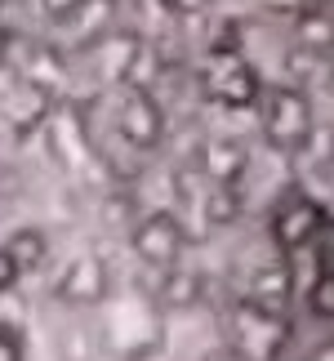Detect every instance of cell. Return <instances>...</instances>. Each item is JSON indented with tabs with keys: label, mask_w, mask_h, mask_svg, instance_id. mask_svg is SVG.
Instances as JSON below:
<instances>
[{
	"label": "cell",
	"mask_w": 334,
	"mask_h": 361,
	"mask_svg": "<svg viewBox=\"0 0 334 361\" xmlns=\"http://www.w3.org/2000/svg\"><path fill=\"white\" fill-rule=\"evenodd\" d=\"M111 125H116L120 143L130 152H156L165 143V130H170V121H165V107L161 99L151 94L147 85H120L116 94V107H111Z\"/></svg>",
	"instance_id": "obj_4"
},
{
	"label": "cell",
	"mask_w": 334,
	"mask_h": 361,
	"mask_svg": "<svg viewBox=\"0 0 334 361\" xmlns=\"http://www.w3.org/2000/svg\"><path fill=\"white\" fill-rule=\"evenodd\" d=\"M32 5H36V13H40L45 23L67 27V23H72L80 9H85V0H32Z\"/></svg>",
	"instance_id": "obj_14"
},
{
	"label": "cell",
	"mask_w": 334,
	"mask_h": 361,
	"mask_svg": "<svg viewBox=\"0 0 334 361\" xmlns=\"http://www.w3.org/2000/svg\"><path fill=\"white\" fill-rule=\"evenodd\" d=\"M0 245H5L9 263L18 268V276H27L32 268H40V263H45V255H49V237H45L40 228H18V232H9Z\"/></svg>",
	"instance_id": "obj_13"
},
{
	"label": "cell",
	"mask_w": 334,
	"mask_h": 361,
	"mask_svg": "<svg viewBox=\"0 0 334 361\" xmlns=\"http://www.w3.org/2000/svg\"><path fill=\"white\" fill-rule=\"evenodd\" d=\"M205 94L223 107H259L263 90L254 76V63L241 49H214L205 67Z\"/></svg>",
	"instance_id": "obj_6"
},
{
	"label": "cell",
	"mask_w": 334,
	"mask_h": 361,
	"mask_svg": "<svg viewBox=\"0 0 334 361\" xmlns=\"http://www.w3.org/2000/svg\"><path fill=\"white\" fill-rule=\"evenodd\" d=\"M290 32H295V45L316 54V59L334 54V13L326 5H303L295 13V23H290Z\"/></svg>",
	"instance_id": "obj_11"
},
{
	"label": "cell",
	"mask_w": 334,
	"mask_h": 361,
	"mask_svg": "<svg viewBox=\"0 0 334 361\" xmlns=\"http://www.w3.org/2000/svg\"><path fill=\"white\" fill-rule=\"evenodd\" d=\"M192 245V232L178 210H143L130 228V250L138 263H147L151 272H165L174 263H183V250Z\"/></svg>",
	"instance_id": "obj_5"
},
{
	"label": "cell",
	"mask_w": 334,
	"mask_h": 361,
	"mask_svg": "<svg viewBox=\"0 0 334 361\" xmlns=\"http://www.w3.org/2000/svg\"><path fill=\"white\" fill-rule=\"evenodd\" d=\"M228 348L236 361H281L290 348V312L241 299L228 317Z\"/></svg>",
	"instance_id": "obj_3"
},
{
	"label": "cell",
	"mask_w": 334,
	"mask_h": 361,
	"mask_svg": "<svg viewBox=\"0 0 334 361\" xmlns=\"http://www.w3.org/2000/svg\"><path fill=\"white\" fill-rule=\"evenodd\" d=\"M249 147L241 143V138H205L201 152H197V170L205 183L214 188H236L241 183V174L249 170Z\"/></svg>",
	"instance_id": "obj_8"
},
{
	"label": "cell",
	"mask_w": 334,
	"mask_h": 361,
	"mask_svg": "<svg viewBox=\"0 0 334 361\" xmlns=\"http://www.w3.org/2000/svg\"><path fill=\"white\" fill-rule=\"evenodd\" d=\"M303 361H334V330H330V335H326L321 343H316V348H312L308 357H303Z\"/></svg>",
	"instance_id": "obj_16"
},
{
	"label": "cell",
	"mask_w": 334,
	"mask_h": 361,
	"mask_svg": "<svg viewBox=\"0 0 334 361\" xmlns=\"http://www.w3.org/2000/svg\"><path fill=\"white\" fill-rule=\"evenodd\" d=\"M107 295H111V268L94 250L76 255L58 276V299L72 308H99V303H107Z\"/></svg>",
	"instance_id": "obj_7"
},
{
	"label": "cell",
	"mask_w": 334,
	"mask_h": 361,
	"mask_svg": "<svg viewBox=\"0 0 334 361\" xmlns=\"http://www.w3.org/2000/svg\"><path fill=\"white\" fill-rule=\"evenodd\" d=\"M330 85H334V63H330Z\"/></svg>",
	"instance_id": "obj_17"
},
{
	"label": "cell",
	"mask_w": 334,
	"mask_h": 361,
	"mask_svg": "<svg viewBox=\"0 0 334 361\" xmlns=\"http://www.w3.org/2000/svg\"><path fill=\"white\" fill-rule=\"evenodd\" d=\"M326 232H330V205L321 197H312L303 183H290L276 192L268 210V241L281 259L312 255Z\"/></svg>",
	"instance_id": "obj_1"
},
{
	"label": "cell",
	"mask_w": 334,
	"mask_h": 361,
	"mask_svg": "<svg viewBox=\"0 0 334 361\" xmlns=\"http://www.w3.org/2000/svg\"><path fill=\"white\" fill-rule=\"evenodd\" d=\"M241 299L259 303V308H272V312H290L295 308V268H290V259L276 255L272 263L254 268V276H249Z\"/></svg>",
	"instance_id": "obj_9"
},
{
	"label": "cell",
	"mask_w": 334,
	"mask_h": 361,
	"mask_svg": "<svg viewBox=\"0 0 334 361\" xmlns=\"http://www.w3.org/2000/svg\"><path fill=\"white\" fill-rule=\"evenodd\" d=\"M312 255H316V272H312V281L303 286V312H308L316 326L334 330V250L321 237Z\"/></svg>",
	"instance_id": "obj_10"
},
{
	"label": "cell",
	"mask_w": 334,
	"mask_h": 361,
	"mask_svg": "<svg viewBox=\"0 0 334 361\" xmlns=\"http://www.w3.org/2000/svg\"><path fill=\"white\" fill-rule=\"evenodd\" d=\"M156 276H161L156 299L165 303V308H192V303H201V295H205L201 272H192L187 263H174V268H165Z\"/></svg>",
	"instance_id": "obj_12"
},
{
	"label": "cell",
	"mask_w": 334,
	"mask_h": 361,
	"mask_svg": "<svg viewBox=\"0 0 334 361\" xmlns=\"http://www.w3.org/2000/svg\"><path fill=\"white\" fill-rule=\"evenodd\" d=\"M0 361H27L23 330L18 326H5V322H0Z\"/></svg>",
	"instance_id": "obj_15"
},
{
	"label": "cell",
	"mask_w": 334,
	"mask_h": 361,
	"mask_svg": "<svg viewBox=\"0 0 334 361\" xmlns=\"http://www.w3.org/2000/svg\"><path fill=\"white\" fill-rule=\"evenodd\" d=\"M259 138L281 157H299L316 143V107L308 90L299 85H272L259 99Z\"/></svg>",
	"instance_id": "obj_2"
}]
</instances>
